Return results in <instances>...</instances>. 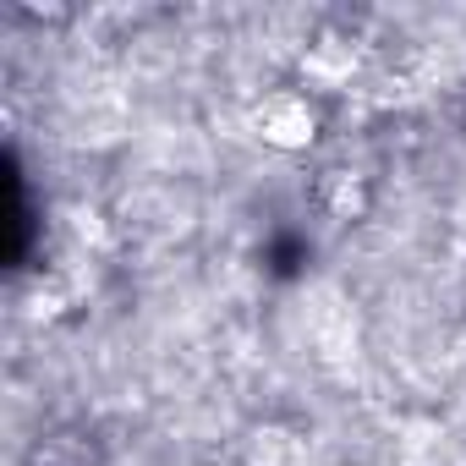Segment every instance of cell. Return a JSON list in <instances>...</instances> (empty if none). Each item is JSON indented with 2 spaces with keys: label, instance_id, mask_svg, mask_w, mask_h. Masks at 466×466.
I'll use <instances>...</instances> for the list:
<instances>
[{
  "label": "cell",
  "instance_id": "cell-1",
  "mask_svg": "<svg viewBox=\"0 0 466 466\" xmlns=\"http://www.w3.org/2000/svg\"><path fill=\"white\" fill-rule=\"evenodd\" d=\"M258 121H264V137L269 143H286V148H297V143L313 137V116H308L302 99H269V110Z\"/></svg>",
  "mask_w": 466,
  "mask_h": 466
}]
</instances>
